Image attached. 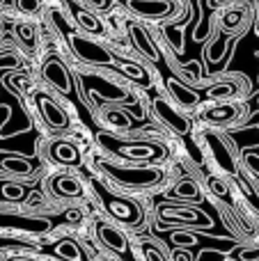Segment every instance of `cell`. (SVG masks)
Segmentation results:
<instances>
[{
    "label": "cell",
    "mask_w": 259,
    "mask_h": 261,
    "mask_svg": "<svg viewBox=\"0 0 259 261\" xmlns=\"http://www.w3.org/2000/svg\"><path fill=\"white\" fill-rule=\"evenodd\" d=\"M99 144L106 149V151L115 153V156L124 158V161H133V163H149V165H156L165 158V147L161 142H154V140H122L115 138V135L101 133L99 135Z\"/></svg>",
    "instance_id": "6da1fadb"
},
{
    "label": "cell",
    "mask_w": 259,
    "mask_h": 261,
    "mask_svg": "<svg viewBox=\"0 0 259 261\" xmlns=\"http://www.w3.org/2000/svg\"><path fill=\"white\" fill-rule=\"evenodd\" d=\"M172 261H193V257L188 252H184V250H174V252H172Z\"/></svg>",
    "instance_id": "4dcf8cb0"
},
{
    "label": "cell",
    "mask_w": 259,
    "mask_h": 261,
    "mask_svg": "<svg viewBox=\"0 0 259 261\" xmlns=\"http://www.w3.org/2000/svg\"><path fill=\"white\" fill-rule=\"evenodd\" d=\"M46 190L53 199H76L83 197L85 193V186L71 172H55L46 179Z\"/></svg>",
    "instance_id": "ba28073f"
},
{
    "label": "cell",
    "mask_w": 259,
    "mask_h": 261,
    "mask_svg": "<svg viewBox=\"0 0 259 261\" xmlns=\"http://www.w3.org/2000/svg\"><path fill=\"white\" fill-rule=\"evenodd\" d=\"M101 122L108 130H128L131 128V119L126 117L124 110L117 108H103L101 110Z\"/></svg>",
    "instance_id": "ac0fdd59"
},
{
    "label": "cell",
    "mask_w": 259,
    "mask_h": 261,
    "mask_svg": "<svg viewBox=\"0 0 259 261\" xmlns=\"http://www.w3.org/2000/svg\"><path fill=\"white\" fill-rule=\"evenodd\" d=\"M161 225H195V227H211L214 222L209 216L191 206L179 204H163L161 206Z\"/></svg>",
    "instance_id": "8992f818"
},
{
    "label": "cell",
    "mask_w": 259,
    "mask_h": 261,
    "mask_svg": "<svg viewBox=\"0 0 259 261\" xmlns=\"http://www.w3.org/2000/svg\"><path fill=\"white\" fill-rule=\"evenodd\" d=\"M168 87H170V92H172V96L182 106H186V108H193V106H197V94L193 90H188L186 85H182V83H177L174 78H170Z\"/></svg>",
    "instance_id": "44dd1931"
},
{
    "label": "cell",
    "mask_w": 259,
    "mask_h": 261,
    "mask_svg": "<svg viewBox=\"0 0 259 261\" xmlns=\"http://www.w3.org/2000/svg\"><path fill=\"white\" fill-rule=\"evenodd\" d=\"M122 73H126V78H131V81H133V83H138V85H149V83H151L149 73H147L145 69L140 67V64L122 62Z\"/></svg>",
    "instance_id": "603a6c76"
},
{
    "label": "cell",
    "mask_w": 259,
    "mask_h": 261,
    "mask_svg": "<svg viewBox=\"0 0 259 261\" xmlns=\"http://www.w3.org/2000/svg\"><path fill=\"white\" fill-rule=\"evenodd\" d=\"M174 193L179 197H186V199H200V186L195 184L193 179H182L174 188Z\"/></svg>",
    "instance_id": "cb8c5ba5"
},
{
    "label": "cell",
    "mask_w": 259,
    "mask_h": 261,
    "mask_svg": "<svg viewBox=\"0 0 259 261\" xmlns=\"http://www.w3.org/2000/svg\"><path fill=\"white\" fill-rule=\"evenodd\" d=\"M3 167L9 172H16V174H30L32 172V165L25 161V158H5Z\"/></svg>",
    "instance_id": "484cf974"
},
{
    "label": "cell",
    "mask_w": 259,
    "mask_h": 261,
    "mask_svg": "<svg viewBox=\"0 0 259 261\" xmlns=\"http://www.w3.org/2000/svg\"><path fill=\"white\" fill-rule=\"evenodd\" d=\"M174 243H186V245H193L195 243V239H193V236H182V234H174Z\"/></svg>",
    "instance_id": "1f68e13d"
},
{
    "label": "cell",
    "mask_w": 259,
    "mask_h": 261,
    "mask_svg": "<svg viewBox=\"0 0 259 261\" xmlns=\"http://www.w3.org/2000/svg\"><path fill=\"white\" fill-rule=\"evenodd\" d=\"M126 9L140 18L165 21V18L177 14L179 5L177 0H126Z\"/></svg>",
    "instance_id": "52a82bcc"
},
{
    "label": "cell",
    "mask_w": 259,
    "mask_h": 261,
    "mask_svg": "<svg viewBox=\"0 0 259 261\" xmlns=\"http://www.w3.org/2000/svg\"><path fill=\"white\" fill-rule=\"evenodd\" d=\"M41 76L55 87V90L64 92V94H71L73 85H71V73L64 67V62L60 58H48L41 64Z\"/></svg>",
    "instance_id": "8fae6325"
},
{
    "label": "cell",
    "mask_w": 259,
    "mask_h": 261,
    "mask_svg": "<svg viewBox=\"0 0 259 261\" xmlns=\"http://www.w3.org/2000/svg\"><path fill=\"white\" fill-rule=\"evenodd\" d=\"M216 3H218V5H220V3H232V0H216Z\"/></svg>",
    "instance_id": "d590c367"
},
{
    "label": "cell",
    "mask_w": 259,
    "mask_h": 261,
    "mask_svg": "<svg viewBox=\"0 0 259 261\" xmlns=\"http://www.w3.org/2000/svg\"><path fill=\"white\" fill-rule=\"evenodd\" d=\"M239 92V83L237 81H223V83H218V85H214L209 90V96H216V99H223V96H232V94H237Z\"/></svg>",
    "instance_id": "d4e9b609"
},
{
    "label": "cell",
    "mask_w": 259,
    "mask_h": 261,
    "mask_svg": "<svg viewBox=\"0 0 259 261\" xmlns=\"http://www.w3.org/2000/svg\"><path fill=\"white\" fill-rule=\"evenodd\" d=\"M96 236H99L101 243L108 250H113V252H119V254L126 252V248H128L126 236H124L117 227L110 225V222H99V225H96Z\"/></svg>",
    "instance_id": "e0dca14e"
},
{
    "label": "cell",
    "mask_w": 259,
    "mask_h": 261,
    "mask_svg": "<svg viewBox=\"0 0 259 261\" xmlns=\"http://www.w3.org/2000/svg\"><path fill=\"white\" fill-rule=\"evenodd\" d=\"M128 37H131V44L136 46V50L145 55L147 60L156 62V60L161 58L159 48H156V44L151 41V37H149V32H147L140 23H128Z\"/></svg>",
    "instance_id": "9a60e30c"
},
{
    "label": "cell",
    "mask_w": 259,
    "mask_h": 261,
    "mask_svg": "<svg viewBox=\"0 0 259 261\" xmlns=\"http://www.w3.org/2000/svg\"><path fill=\"white\" fill-rule=\"evenodd\" d=\"M37 106H39V115H41V119L46 122V126L48 128L67 130L69 126H71V119H69V115L64 113V108L55 103L50 96L37 94Z\"/></svg>",
    "instance_id": "9c48e42d"
},
{
    "label": "cell",
    "mask_w": 259,
    "mask_h": 261,
    "mask_svg": "<svg viewBox=\"0 0 259 261\" xmlns=\"http://www.w3.org/2000/svg\"><path fill=\"white\" fill-rule=\"evenodd\" d=\"M37 147L50 165L78 167V163H81V147L69 138H48L44 142H39Z\"/></svg>",
    "instance_id": "277c9868"
},
{
    "label": "cell",
    "mask_w": 259,
    "mask_h": 261,
    "mask_svg": "<svg viewBox=\"0 0 259 261\" xmlns=\"http://www.w3.org/2000/svg\"><path fill=\"white\" fill-rule=\"evenodd\" d=\"M154 113L159 115V117L163 119V122L168 124L174 133L186 135V133H191V130H193L191 119H188L184 113H179L172 103H168V99H156L154 101Z\"/></svg>",
    "instance_id": "7c38bea8"
},
{
    "label": "cell",
    "mask_w": 259,
    "mask_h": 261,
    "mask_svg": "<svg viewBox=\"0 0 259 261\" xmlns=\"http://www.w3.org/2000/svg\"><path fill=\"white\" fill-rule=\"evenodd\" d=\"M248 163H250V165H255L252 170L259 172V158H257V156H248Z\"/></svg>",
    "instance_id": "836d02e7"
},
{
    "label": "cell",
    "mask_w": 259,
    "mask_h": 261,
    "mask_svg": "<svg viewBox=\"0 0 259 261\" xmlns=\"http://www.w3.org/2000/svg\"><path fill=\"white\" fill-rule=\"evenodd\" d=\"M197 261H225V254L218 252V250H204Z\"/></svg>",
    "instance_id": "f546056e"
},
{
    "label": "cell",
    "mask_w": 259,
    "mask_h": 261,
    "mask_svg": "<svg viewBox=\"0 0 259 261\" xmlns=\"http://www.w3.org/2000/svg\"><path fill=\"white\" fill-rule=\"evenodd\" d=\"M9 261H35V259H25V257H14V259H9Z\"/></svg>",
    "instance_id": "e575fe53"
},
{
    "label": "cell",
    "mask_w": 259,
    "mask_h": 261,
    "mask_svg": "<svg viewBox=\"0 0 259 261\" xmlns=\"http://www.w3.org/2000/svg\"><path fill=\"white\" fill-rule=\"evenodd\" d=\"M243 115V106L241 103H232V101H225V103H216L211 108L202 110L200 117L202 122L214 124V126H227V124L237 122Z\"/></svg>",
    "instance_id": "30bf717a"
},
{
    "label": "cell",
    "mask_w": 259,
    "mask_h": 261,
    "mask_svg": "<svg viewBox=\"0 0 259 261\" xmlns=\"http://www.w3.org/2000/svg\"><path fill=\"white\" fill-rule=\"evenodd\" d=\"M69 44L76 50V55L87 64H94V67H106V64L115 62V55L110 53L106 46H101L99 41H94L90 35H83V32H76V35L69 37Z\"/></svg>",
    "instance_id": "5b68a950"
},
{
    "label": "cell",
    "mask_w": 259,
    "mask_h": 261,
    "mask_svg": "<svg viewBox=\"0 0 259 261\" xmlns=\"http://www.w3.org/2000/svg\"><path fill=\"white\" fill-rule=\"evenodd\" d=\"M83 90H85V94H90V96H101V99H106V101H124L126 99V92L122 90V87H117V85H106V87H96V85H92L90 81H85L83 78Z\"/></svg>",
    "instance_id": "d6986e66"
},
{
    "label": "cell",
    "mask_w": 259,
    "mask_h": 261,
    "mask_svg": "<svg viewBox=\"0 0 259 261\" xmlns=\"http://www.w3.org/2000/svg\"><path fill=\"white\" fill-rule=\"evenodd\" d=\"M14 35H16V39L21 41L28 50H32L37 46V28L32 25V23H16V25H14Z\"/></svg>",
    "instance_id": "7402d4cb"
},
{
    "label": "cell",
    "mask_w": 259,
    "mask_h": 261,
    "mask_svg": "<svg viewBox=\"0 0 259 261\" xmlns=\"http://www.w3.org/2000/svg\"><path fill=\"white\" fill-rule=\"evenodd\" d=\"M55 254L64 261H87V254L76 241H62L55 245Z\"/></svg>",
    "instance_id": "ffe728a7"
},
{
    "label": "cell",
    "mask_w": 259,
    "mask_h": 261,
    "mask_svg": "<svg viewBox=\"0 0 259 261\" xmlns=\"http://www.w3.org/2000/svg\"><path fill=\"white\" fill-rule=\"evenodd\" d=\"M206 184H209V188L214 190L218 197H225V195H227V184H225L220 176H209V179H206Z\"/></svg>",
    "instance_id": "f1b7e54d"
},
{
    "label": "cell",
    "mask_w": 259,
    "mask_h": 261,
    "mask_svg": "<svg viewBox=\"0 0 259 261\" xmlns=\"http://www.w3.org/2000/svg\"><path fill=\"white\" fill-rule=\"evenodd\" d=\"M103 172L115 181L117 186L128 190H147L154 188V186H161L165 179L163 170L156 165H119V163H101Z\"/></svg>",
    "instance_id": "7a4b0ae2"
},
{
    "label": "cell",
    "mask_w": 259,
    "mask_h": 261,
    "mask_svg": "<svg viewBox=\"0 0 259 261\" xmlns=\"http://www.w3.org/2000/svg\"><path fill=\"white\" fill-rule=\"evenodd\" d=\"M25 248V243H18V241H5V239H0V248Z\"/></svg>",
    "instance_id": "d6a6232c"
},
{
    "label": "cell",
    "mask_w": 259,
    "mask_h": 261,
    "mask_svg": "<svg viewBox=\"0 0 259 261\" xmlns=\"http://www.w3.org/2000/svg\"><path fill=\"white\" fill-rule=\"evenodd\" d=\"M16 9L25 16H32V14H39L41 12V0H14Z\"/></svg>",
    "instance_id": "4316f807"
},
{
    "label": "cell",
    "mask_w": 259,
    "mask_h": 261,
    "mask_svg": "<svg viewBox=\"0 0 259 261\" xmlns=\"http://www.w3.org/2000/svg\"><path fill=\"white\" fill-rule=\"evenodd\" d=\"M64 5H67V9L71 12L73 16V23H76L78 28H81L83 35H103V23L99 21V18L94 16V14L85 12L83 7H78L76 3H71V0H64Z\"/></svg>",
    "instance_id": "5bb4252c"
},
{
    "label": "cell",
    "mask_w": 259,
    "mask_h": 261,
    "mask_svg": "<svg viewBox=\"0 0 259 261\" xmlns=\"http://www.w3.org/2000/svg\"><path fill=\"white\" fill-rule=\"evenodd\" d=\"M250 25V12L246 7H234L220 16V30L227 35H243Z\"/></svg>",
    "instance_id": "2e32d148"
},
{
    "label": "cell",
    "mask_w": 259,
    "mask_h": 261,
    "mask_svg": "<svg viewBox=\"0 0 259 261\" xmlns=\"http://www.w3.org/2000/svg\"><path fill=\"white\" fill-rule=\"evenodd\" d=\"M94 186H96V193H99V197H101V204H103L106 211H108L115 220L124 222V225H128V227H140L142 218H145L140 204L133 202L131 197H124V195L106 188L103 184H94Z\"/></svg>",
    "instance_id": "3957f363"
},
{
    "label": "cell",
    "mask_w": 259,
    "mask_h": 261,
    "mask_svg": "<svg viewBox=\"0 0 259 261\" xmlns=\"http://www.w3.org/2000/svg\"><path fill=\"white\" fill-rule=\"evenodd\" d=\"M142 252H145L147 261H168L163 257V252H161V248L159 245H154V243H145L142 245Z\"/></svg>",
    "instance_id": "83f0119b"
},
{
    "label": "cell",
    "mask_w": 259,
    "mask_h": 261,
    "mask_svg": "<svg viewBox=\"0 0 259 261\" xmlns=\"http://www.w3.org/2000/svg\"><path fill=\"white\" fill-rule=\"evenodd\" d=\"M204 140H206V144H209V151H211V156H214V161L220 165V170L234 174V172H237V161H234L232 149L227 147V142L216 133H206Z\"/></svg>",
    "instance_id": "4fadbf2b"
}]
</instances>
